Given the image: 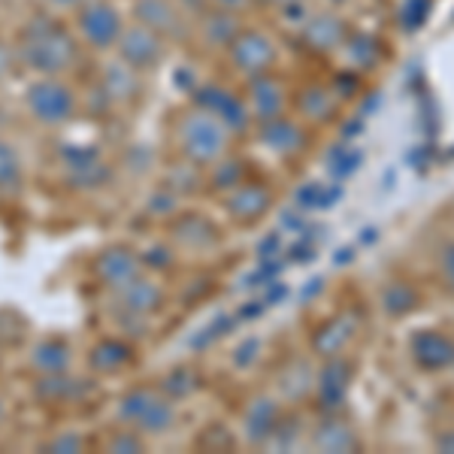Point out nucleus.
Listing matches in <instances>:
<instances>
[{"instance_id":"obj_1","label":"nucleus","mask_w":454,"mask_h":454,"mask_svg":"<svg viewBox=\"0 0 454 454\" xmlns=\"http://www.w3.org/2000/svg\"><path fill=\"white\" fill-rule=\"evenodd\" d=\"M19 58L40 76H61L79 61V43L49 16H34L21 34Z\"/></svg>"},{"instance_id":"obj_2","label":"nucleus","mask_w":454,"mask_h":454,"mask_svg":"<svg viewBox=\"0 0 454 454\" xmlns=\"http://www.w3.org/2000/svg\"><path fill=\"white\" fill-rule=\"evenodd\" d=\"M176 143H179V152L188 164L212 167L222 158H227L233 143V130L212 109L194 104L176 119Z\"/></svg>"},{"instance_id":"obj_3","label":"nucleus","mask_w":454,"mask_h":454,"mask_svg":"<svg viewBox=\"0 0 454 454\" xmlns=\"http://www.w3.org/2000/svg\"><path fill=\"white\" fill-rule=\"evenodd\" d=\"M279 55L282 46L273 34L258 25H246L224 52V61L233 76H239L246 82V79H254L261 73L279 70Z\"/></svg>"},{"instance_id":"obj_4","label":"nucleus","mask_w":454,"mask_h":454,"mask_svg":"<svg viewBox=\"0 0 454 454\" xmlns=\"http://www.w3.org/2000/svg\"><path fill=\"white\" fill-rule=\"evenodd\" d=\"M243 100L246 109L252 115V124L261 128V124H270L282 115L291 113V98H294V88H291L288 79H282L279 70L273 73H261L254 79H246L243 82Z\"/></svg>"},{"instance_id":"obj_5","label":"nucleus","mask_w":454,"mask_h":454,"mask_svg":"<svg viewBox=\"0 0 454 454\" xmlns=\"http://www.w3.org/2000/svg\"><path fill=\"white\" fill-rule=\"evenodd\" d=\"M121 421H128L137 434H167V430L176 424V403L173 397H164L160 391H152V387H140V391H130L128 397L121 400L119 409Z\"/></svg>"},{"instance_id":"obj_6","label":"nucleus","mask_w":454,"mask_h":454,"mask_svg":"<svg viewBox=\"0 0 454 454\" xmlns=\"http://www.w3.org/2000/svg\"><path fill=\"white\" fill-rule=\"evenodd\" d=\"M124 31V16L119 6H113L109 0H88L76 10V34L79 43L94 52H109L119 46Z\"/></svg>"},{"instance_id":"obj_7","label":"nucleus","mask_w":454,"mask_h":454,"mask_svg":"<svg viewBox=\"0 0 454 454\" xmlns=\"http://www.w3.org/2000/svg\"><path fill=\"white\" fill-rule=\"evenodd\" d=\"M351 25L342 19L340 10L333 6H315L312 16L306 19V25L297 31V40L303 43V49L315 58H336L340 46L346 43Z\"/></svg>"},{"instance_id":"obj_8","label":"nucleus","mask_w":454,"mask_h":454,"mask_svg":"<svg viewBox=\"0 0 454 454\" xmlns=\"http://www.w3.org/2000/svg\"><path fill=\"white\" fill-rule=\"evenodd\" d=\"M25 104L31 109V115L43 124H64L76 113V94L70 91L67 82H61L58 76H40L31 82L25 94Z\"/></svg>"},{"instance_id":"obj_9","label":"nucleus","mask_w":454,"mask_h":454,"mask_svg":"<svg viewBox=\"0 0 454 454\" xmlns=\"http://www.w3.org/2000/svg\"><path fill=\"white\" fill-rule=\"evenodd\" d=\"M115 52H119V58L128 64V67H134L137 73H149V70H158L160 64H164L167 40L152 31V27L134 21V25H124Z\"/></svg>"},{"instance_id":"obj_10","label":"nucleus","mask_w":454,"mask_h":454,"mask_svg":"<svg viewBox=\"0 0 454 454\" xmlns=\"http://www.w3.org/2000/svg\"><path fill=\"white\" fill-rule=\"evenodd\" d=\"M342 109V100L336 98L331 82H303L294 88V98H291V113L297 115L303 124H309L312 130H321L327 124L336 121Z\"/></svg>"},{"instance_id":"obj_11","label":"nucleus","mask_w":454,"mask_h":454,"mask_svg":"<svg viewBox=\"0 0 454 454\" xmlns=\"http://www.w3.org/2000/svg\"><path fill=\"white\" fill-rule=\"evenodd\" d=\"M409 361L424 372H442L454 367V336L439 327H421L406 342Z\"/></svg>"},{"instance_id":"obj_12","label":"nucleus","mask_w":454,"mask_h":454,"mask_svg":"<svg viewBox=\"0 0 454 454\" xmlns=\"http://www.w3.org/2000/svg\"><path fill=\"white\" fill-rule=\"evenodd\" d=\"M258 130H261V143L267 145L273 155H279L285 160L300 158L312 143V128L300 121L294 113L282 115V119H276L270 124H261Z\"/></svg>"},{"instance_id":"obj_13","label":"nucleus","mask_w":454,"mask_h":454,"mask_svg":"<svg viewBox=\"0 0 454 454\" xmlns=\"http://www.w3.org/2000/svg\"><path fill=\"white\" fill-rule=\"evenodd\" d=\"M243 12L218 10V6H207V10L197 16L194 25V40L200 43L207 52H227L231 43L237 40V34L246 27V21L239 19Z\"/></svg>"},{"instance_id":"obj_14","label":"nucleus","mask_w":454,"mask_h":454,"mask_svg":"<svg viewBox=\"0 0 454 454\" xmlns=\"http://www.w3.org/2000/svg\"><path fill=\"white\" fill-rule=\"evenodd\" d=\"M227 215L237 224H254L273 209V192L263 182H239L237 188H231L224 197Z\"/></svg>"},{"instance_id":"obj_15","label":"nucleus","mask_w":454,"mask_h":454,"mask_svg":"<svg viewBox=\"0 0 454 454\" xmlns=\"http://www.w3.org/2000/svg\"><path fill=\"white\" fill-rule=\"evenodd\" d=\"M336 58H340V67L367 76V73L376 70L379 64H382V58H385L382 36L370 34V31H361V27H357V31L351 27L346 43H342L340 52H336Z\"/></svg>"},{"instance_id":"obj_16","label":"nucleus","mask_w":454,"mask_h":454,"mask_svg":"<svg viewBox=\"0 0 454 454\" xmlns=\"http://www.w3.org/2000/svg\"><path fill=\"white\" fill-rule=\"evenodd\" d=\"M130 12L134 21L152 27L164 40H173L176 34L185 31V10L179 6V0H134Z\"/></svg>"},{"instance_id":"obj_17","label":"nucleus","mask_w":454,"mask_h":454,"mask_svg":"<svg viewBox=\"0 0 454 454\" xmlns=\"http://www.w3.org/2000/svg\"><path fill=\"white\" fill-rule=\"evenodd\" d=\"M194 100L200 106L212 109L233 134H237V130H246L248 124H252V115H248V109H246L243 94L231 91V88H224V85H203L200 91L194 94Z\"/></svg>"},{"instance_id":"obj_18","label":"nucleus","mask_w":454,"mask_h":454,"mask_svg":"<svg viewBox=\"0 0 454 454\" xmlns=\"http://www.w3.org/2000/svg\"><path fill=\"white\" fill-rule=\"evenodd\" d=\"M355 331H357L355 315H351V312H336L318 327V331L312 333V351L318 357H325V361L346 355V348L351 346V340H355Z\"/></svg>"},{"instance_id":"obj_19","label":"nucleus","mask_w":454,"mask_h":454,"mask_svg":"<svg viewBox=\"0 0 454 454\" xmlns=\"http://www.w3.org/2000/svg\"><path fill=\"white\" fill-rule=\"evenodd\" d=\"M285 409L276 397H254L243 412V434L252 445H267L279 427Z\"/></svg>"},{"instance_id":"obj_20","label":"nucleus","mask_w":454,"mask_h":454,"mask_svg":"<svg viewBox=\"0 0 454 454\" xmlns=\"http://www.w3.org/2000/svg\"><path fill=\"white\" fill-rule=\"evenodd\" d=\"M306 439H309V445L315 451H357L361 449L357 430L333 412H327L325 419L315 424L312 436H306Z\"/></svg>"},{"instance_id":"obj_21","label":"nucleus","mask_w":454,"mask_h":454,"mask_svg":"<svg viewBox=\"0 0 454 454\" xmlns=\"http://www.w3.org/2000/svg\"><path fill=\"white\" fill-rule=\"evenodd\" d=\"M140 263L143 258H137L128 248H113V252L100 254L98 263H94V273H98L100 282L109 285V288L121 291L124 285H130L140 276Z\"/></svg>"},{"instance_id":"obj_22","label":"nucleus","mask_w":454,"mask_h":454,"mask_svg":"<svg viewBox=\"0 0 454 454\" xmlns=\"http://www.w3.org/2000/svg\"><path fill=\"white\" fill-rule=\"evenodd\" d=\"M348 387H351V367L340 355V357H331V361L318 370V379H315V397H318L321 406L331 412L336 403L346 400Z\"/></svg>"},{"instance_id":"obj_23","label":"nucleus","mask_w":454,"mask_h":454,"mask_svg":"<svg viewBox=\"0 0 454 454\" xmlns=\"http://www.w3.org/2000/svg\"><path fill=\"white\" fill-rule=\"evenodd\" d=\"M124 309L130 315H152L160 309V300H164V291H160L158 282L152 279H143V276H137L130 285H124L119 291Z\"/></svg>"},{"instance_id":"obj_24","label":"nucleus","mask_w":454,"mask_h":454,"mask_svg":"<svg viewBox=\"0 0 454 454\" xmlns=\"http://www.w3.org/2000/svg\"><path fill=\"white\" fill-rule=\"evenodd\" d=\"M137 85H140V73L134 67H128V64L121 61V58H115L113 64H106L104 67V79H100V88H104V94L109 100H130L137 94Z\"/></svg>"},{"instance_id":"obj_25","label":"nucleus","mask_w":454,"mask_h":454,"mask_svg":"<svg viewBox=\"0 0 454 454\" xmlns=\"http://www.w3.org/2000/svg\"><path fill=\"white\" fill-rule=\"evenodd\" d=\"M379 300H382V309L391 315V318H403V315H409L415 306L421 303V294H419V288H415L412 282L391 279L382 288Z\"/></svg>"},{"instance_id":"obj_26","label":"nucleus","mask_w":454,"mask_h":454,"mask_svg":"<svg viewBox=\"0 0 454 454\" xmlns=\"http://www.w3.org/2000/svg\"><path fill=\"white\" fill-rule=\"evenodd\" d=\"M67 364H70V348L58 340L40 342L34 351V367L43 370V372H61Z\"/></svg>"},{"instance_id":"obj_27","label":"nucleus","mask_w":454,"mask_h":454,"mask_svg":"<svg viewBox=\"0 0 454 454\" xmlns=\"http://www.w3.org/2000/svg\"><path fill=\"white\" fill-rule=\"evenodd\" d=\"M434 273H436V285L454 300V237L445 239L442 246L436 248V261H434Z\"/></svg>"},{"instance_id":"obj_28","label":"nucleus","mask_w":454,"mask_h":454,"mask_svg":"<svg viewBox=\"0 0 454 454\" xmlns=\"http://www.w3.org/2000/svg\"><path fill=\"white\" fill-rule=\"evenodd\" d=\"M130 361V351L121 346V342H100L98 348L91 351V364L98 370H115L124 367Z\"/></svg>"},{"instance_id":"obj_29","label":"nucleus","mask_w":454,"mask_h":454,"mask_svg":"<svg viewBox=\"0 0 454 454\" xmlns=\"http://www.w3.org/2000/svg\"><path fill=\"white\" fill-rule=\"evenodd\" d=\"M212 182L224 192L237 188L239 182H246V173H243V160L239 158H222L218 164H212Z\"/></svg>"},{"instance_id":"obj_30","label":"nucleus","mask_w":454,"mask_h":454,"mask_svg":"<svg viewBox=\"0 0 454 454\" xmlns=\"http://www.w3.org/2000/svg\"><path fill=\"white\" fill-rule=\"evenodd\" d=\"M19 179V158L12 155L10 145H0V188L16 185Z\"/></svg>"},{"instance_id":"obj_31","label":"nucleus","mask_w":454,"mask_h":454,"mask_svg":"<svg viewBox=\"0 0 454 454\" xmlns=\"http://www.w3.org/2000/svg\"><path fill=\"white\" fill-rule=\"evenodd\" d=\"M434 445L439 451H449V454H454V424L451 427H442L436 434V439H434Z\"/></svg>"},{"instance_id":"obj_32","label":"nucleus","mask_w":454,"mask_h":454,"mask_svg":"<svg viewBox=\"0 0 454 454\" xmlns=\"http://www.w3.org/2000/svg\"><path fill=\"white\" fill-rule=\"evenodd\" d=\"M49 449H52V451H79V449H82V439H79V436H61V439H55Z\"/></svg>"},{"instance_id":"obj_33","label":"nucleus","mask_w":454,"mask_h":454,"mask_svg":"<svg viewBox=\"0 0 454 454\" xmlns=\"http://www.w3.org/2000/svg\"><path fill=\"white\" fill-rule=\"evenodd\" d=\"M252 0H209V6H218V10H231V12H243Z\"/></svg>"},{"instance_id":"obj_34","label":"nucleus","mask_w":454,"mask_h":454,"mask_svg":"<svg viewBox=\"0 0 454 454\" xmlns=\"http://www.w3.org/2000/svg\"><path fill=\"white\" fill-rule=\"evenodd\" d=\"M49 6H55V10H79L82 4H88V0H46Z\"/></svg>"},{"instance_id":"obj_35","label":"nucleus","mask_w":454,"mask_h":454,"mask_svg":"<svg viewBox=\"0 0 454 454\" xmlns=\"http://www.w3.org/2000/svg\"><path fill=\"white\" fill-rule=\"evenodd\" d=\"M10 67H12V55L6 52L4 46H0V79H4L6 73H10Z\"/></svg>"},{"instance_id":"obj_36","label":"nucleus","mask_w":454,"mask_h":454,"mask_svg":"<svg viewBox=\"0 0 454 454\" xmlns=\"http://www.w3.org/2000/svg\"><path fill=\"white\" fill-rule=\"evenodd\" d=\"M263 4L270 6L273 12H279V10H285V6H294V4H306V0H263Z\"/></svg>"},{"instance_id":"obj_37","label":"nucleus","mask_w":454,"mask_h":454,"mask_svg":"<svg viewBox=\"0 0 454 454\" xmlns=\"http://www.w3.org/2000/svg\"><path fill=\"white\" fill-rule=\"evenodd\" d=\"M346 4H348V0H325V6H333V10H342Z\"/></svg>"},{"instance_id":"obj_38","label":"nucleus","mask_w":454,"mask_h":454,"mask_svg":"<svg viewBox=\"0 0 454 454\" xmlns=\"http://www.w3.org/2000/svg\"><path fill=\"white\" fill-rule=\"evenodd\" d=\"M0 419H4V403H0Z\"/></svg>"},{"instance_id":"obj_39","label":"nucleus","mask_w":454,"mask_h":454,"mask_svg":"<svg viewBox=\"0 0 454 454\" xmlns=\"http://www.w3.org/2000/svg\"><path fill=\"white\" fill-rule=\"evenodd\" d=\"M0 145H4V143H0Z\"/></svg>"}]
</instances>
